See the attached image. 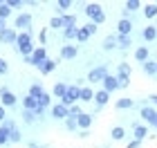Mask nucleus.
I'll list each match as a JSON object with an SVG mask.
<instances>
[{
  "instance_id": "f257e3e1",
  "label": "nucleus",
  "mask_w": 157,
  "mask_h": 148,
  "mask_svg": "<svg viewBox=\"0 0 157 148\" xmlns=\"http://www.w3.org/2000/svg\"><path fill=\"white\" fill-rule=\"evenodd\" d=\"M85 16H88L90 23H94V25L105 23V11L101 9L99 2H88V5H85Z\"/></svg>"
},
{
  "instance_id": "f03ea898",
  "label": "nucleus",
  "mask_w": 157,
  "mask_h": 148,
  "mask_svg": "<svg viewBox=\"0 0 157 148\" xmlns=\"http://www.w3.org/2000/svg\"><path fill=\"white\" fill-rule=\"evenodd\" d=\"M78 97H81V85H78V83L67 85V92H65V97L61 99V103L67 105V108H72L74 103H78Z\"/></svg>"
},
{
  "instance_id": "7ed1b4c3",
  "label": "nucleus",
  "mask_w": 157,
  "mask_h": 148,
  "mask_svg": "<svg viewBox=\"0 0 157 148\" xmlns=\"http://www.w3.org/2000/svg\"><path fill=\"white\" fill-rule=\"evenodd\" d=\"M130 74H132V67L128 65V63H119L117 67V81H119V90L121 88H128V83H130Z\"/></svg>"
},
{
  "instance_id": "20e7f679",
  "label": "nucleus",
  "mask_w": 157,
  "mask_h": 148,
  "mask_svg": "<svg viewBox=\"0 0 157 148\" xmlns=\"http://www.w3.org/2000/svg\"><path fill=\"white\" fill-rule=\"evenodd\" d=\"M45 61H47L45 47H36L32 56H25V63H27V65H34V67H38V70H40V65H43Z\"/></svg>"
},
{
  "instance_id": "39448f33",
  "label": "nucleus",
  "mask_w": 157,
  "mask_h": 148,
  "mask_svg": "<svg viewBox=\"0 0 157 148\" xmlns=\"http://www.w3.org/2000/svg\"><path fill=\"white\" fill-rule=\"evenodd\" d=\"M16 103H18V97L11 92L7 85L0 88V105H5V108H16Z\"/></svg>"
},
{
  "instance_id": "423d86ee",
  "label": "nucleus",
  "mask_w": 157,
  "mask_h": 148,
  "mask_svg": "<svg viewBox=\"0 0 157 148\" xmlns=\"http://www.w3.org/2000/svg\"><path fill=\"white\" fill-rule=\"evenodd\" d=\"M105 76H108V67H105V65H97V67L90 70L88 81H90V83H103Z\"/></svg>"
},
{
  "instance_id": "0eeeda50",
  "label": "nucleus",
  "mask_w": 157,
  "mask_h": 148,
  "mask_svg": "<svg viewBox=\"0 0 157 148\" xmlns=\"http://www.w3.org/2000/svg\"><path fill=\"white\" fill-rule=\"evenodd\" d=\"M13 27L20 32H32V13H18L16 20H13Z\"/></svg>"
},
{
  "instance_id": "6e6552de",
  "label": "nucleus",
  "mask_w": 157,
  "mask_h": 148,
  "mask_svg": "<svg viewBox=\"0 0 157 148\" xmlns=\"http://www.w3.org/2000/svg\"><path fill=\"white\" fill-rule=\"evenodd\" d=\"M0 43H2V45H16L18 43V29L7 27V29L0 34Z\"/></svg>"
},
{
  "instance_id": "1a4fd4ad",
  "label": "nucleus",
  "mask_w": 157,
  "mask_h": 148,
  "mask_svg": "<svg viewBox=\"0 0 157 148\" xmlns=\"http://www.w3.org/2000/svg\"><path fill=\"white\" fill-rule=\"evenodd\" d=\"M52 117L56 119V121H61V119L65 121V119L70 117V108H67V105H63L61 101L54 103V105H52Z\"/></svg>"
},
{
  "instance_id": "9d476101",
  "label": "nucleus",
  "mask_w": 157,
  "mask_h": 148,
  "mask_svg": "<svg viewBox=\"0 0 157 148\" xmlns=\"http://www.w3.org/2000/svg\"><path fill=\"white\" fill-rule=\"evenodd\" d=\"M78 54V47L76 45H63L61 47V59L63 61H74Z\"/></svg>"
},
{
  "instance_id": "9b49d317",
  "label": "nucleus",
  "mask_w": 157,
  "mask_h": 148,
  "mask_svg": "<svg viewBox=\"0 0 157 148\" xmlns=\"http://www.w3.org/2000/svg\"><path fill=\"white\" fill-rule=\"evenodd\" d=\"M141 119H144L146 123L155 126V121H157V110L151 108V105H144V108H141Z\"/></svg>"
},
{
  "instance_id": "f8f14e48",
  "label": "nucleus",
  "mask_w": 157,
  "mask_h": 148,
  "mask_svg": "<svg viewBox=\"0 0 157 148\" xmlns=\"http://www.w3.org/2000/svg\"><path fill=\"white\" fill-rule=\"evenodd\" d=\"M117 27H119V36H130V32H132V20H130V18H121Z\"/></svg>"
},
{
  "instance_id": "ddd939ff",
  "label": "nucleus",
  "mask_w": 157,
  "mask_h": 148,
  "mask_svg": "<svg viewBox=\"0 0 157 148\" xmlns=\"http://www.w3.org/2000/svg\"><path fill=\"white\" fill-rule=\"evenodd\" d=\"M103 90H105V92H115V90H119V81H117V76H105V79H103Z\"/></svg>"
},
{
  "instance_id": "4468645a",
  "label": "nucleus",
  "mask_w": 157,
  "mask_h": 148,
  "mask_svg": "<svg viewBox=\"0 0 157 148\" xmlns=\"http://www.w3.org/2000/svg\"><path fill=\"white\" fill-rule=\"evenodd\" d=\"M108 101H110V92H105L103 88L99 90V92H94V103H97V108H103Z\"/></svg>"
},
{
  "instance_id": "2eb2a0df",
  "label": "nucleus",
  "mask_w": 157,
  "mask_h": 148,
  "mask_svg": "<svg viewBox=\"0 0 157 148\" xmlns=\"http://www.w3.org/2000/svg\"><path fill=\"white\" fill-rule=\"evenodd\" d=\"M135 61H139V63L151 61V52H148V47H146V45H141V47L135 49Z\"/></svg>"
},
{
  "instance_id": "dca6fc26",
  "label": "nucleus",
  "mask_w": 157,
  "mask_h": 148,
  "mask_svg": "<svg viewBox=\"0 0 157 148\" xmlns=\"http://www.w3.org/2000/svg\"><path fill=\"white\" fill-rule=\"evenodd\" d=\"M137 9H141L139 0H126V2H124V18H128V13H132V11H137Z\"/></svg>"
},
{
  "instance_id": "f3484780",
  "label": "nucleus",
  "mask_w": 157,
  "mask_h": 148,
  "mask_svg": "<svg viewBox=\"0 0 157 148\" xmlns=\"http://www.w3.org/2000/svg\"><path fill=\"white\" fill-rule=\"evenodd\" d=\"M132 135H135L137 142H144V139L148 137V128H146V126H141V123H137V126L132 128Z\"/></svg>"
},
{
  "instance_id": "a211bd4d",
  "label": "nucleus",
  "mask_w": 157,
  "mask_h": 148,
  "mask_svg": "<svg viewBox=\"0 0 157 148\" xmlns=\"http://www.w3.org/2000/svg\"><path fill=\"white\" fill-rule=\"evenodd\" d=\"M76 123H78V128H81V130H88L90 126H92V115L83 112L81 117H76Z\"/></svg>"
},
{
  "instance_id": "6ab92c4d",
  "label": "nucleus",
  "mask_w": 157,
  "mask_h": 148,
  "mask_svg": "<svg viewBox=\"0 0 157 148\" xmlns=\"http://www.w3.org/2000/svg\"><path fill=\"white\" fill-rule=\"evenodd\" d=\"M78 101H83V103H92V101H94V92H92V88H85V85H83Z\"/></svg>"
},
{
  "instance_id": "aec40b11",
  "label": "nucleus",
  "mask_w": 157,
  "mask_h": 148,
  "mask_svg": "<svg viewBox=\"0 0 157 148\" xmlns=\"http://www.w3.org/2000/svg\"><path fill=\"white\" fill-rule=\"evenodd\" d=\"M23 108H25V110H32V112H34V110L38 108V99H34V97H29V94H27V97L23 99Z\"/></svg>"
},
{
  "instance_id": "412c9836",
  "label": "nucleus",
  "mask_w": 157,
  "mask_h": 148,
  "mask_svg": "<svg viewBox=\"0 0 157 148\" xmlns=\"http://www.w3.org/2000/svg\"><path fill=\"white\" fill-rule=\"evenodd\" d=\"M117 47L119 49H130L132 47V38L130 36H117Z\"/></svg>"
},
{
  "instance_id": "4be33fe9",
  "label": "nucleus",
  "mask_w": 157,
  "mask_h": 148,
  "mask_svg": "<svg viewBox=\"0 0 157 148\" xmlns=\"http://www.w3.org/2000/svg\"><path fill=\"white\" fill-rule=\"evenodd\" d=\"M56 70V61H52V59H47L45 63L40 65V74H52Z\"/></svg>"
},
{
  "instance_id": "5701e85b",
  "label": "nucleus",
  "mask_w": 157,
  "mask_h": 148,
  "mask_svg": "<svg viewBox=\"0 0 157 148\" xmlns=\"http://www.w3.org/2000/svg\"><path fill=\"white\" fill-rule=\"evenodd\" d=\"M110 137L115 139V142H121V139L126 137V128H121V126H115V128L110 130Z\"/></svg>"
},
{
  "instance_id": "b1692460",
  "label": "nucleus",
  "mask_w": 157,
  "mask_h": 148,
  "mask_svg": "<svg viewBox=\"0 0 157 148\" xmlns=\"http://www.w3.org/2000/svg\"><path fill=\"white\" fill-rule=\"evenodd\" d=\"M103 49H105V52L117 49V36H105V38H103Z\"/></svg>"
},
{
  "instance_id": "393cba45",
  "label": "nucleus",
  "mask_w": 157,
  "mask_h": 148,
  "mask_svg": "<svg viewBox=\"0 0 157 148\" xmlns=\"http://www.w3.org/2000/svg\"><path fill=\"white\" fill-rule=\"evenodd\" d=\"M65 92H67V85H65V83H56L54 90H52V94H54L56 99H63V97H65Z\"/></svg>"
},
{
  "instance_id": "a878e982",
  "label": "nucleus",
  "mask_w": 157,
  "mask_h": 148,
  "mask_svg": "<svg viewBox=\"0 0 157 148\" xmlns=\"http://www.w3.org/2000/svg\"><path fill=\"white\" fill-rule=\"evenodd\" d=\"M141 70H144L146 74H157V61H146V63H141Z\"/></svg>"
},
{
  "instance_id": "bb28decb",
  "label": "nucleus",
  "mask_w": 157,
  "mask_h": 148,
  "mask_svg": "<svg viewBox=\"0 0 157 148\" xmlns=\"http://www.w3.org/2000/svg\"><path fill=\"white\" fill-rule=\"evenodd\" d=\"M7 144H9V128H5L0 123V148H5Z\"/></svg>"
},
{
  "instance_id": "cd10ccee",
  "label": "nucleus",
  "mask_w": 157,
  "mask_h": 148,
  "mask_svg": "<svg viewBox=\"0 0 157 148\" xmlns=\"http://www.w3.org/2000/svg\"><path fill=\"white\" fill-rule=\"evenodd\" d=\"M141 36H144V40H155L157 38V27H144Z\"/></svg>"
},
{
  "instance_id": "c85d7f7f",
  "label": "nucleus",
  "mask_w": 157,
  "mask_h": 148,
  "mask_svg": "<svg viewBox=\"0 0 157 148\" xmlns=\"http://www.w3.org/2000/svg\"><path fill=\"white\" fill-rule=\"evenodd\" d=\"M70 7H72V2H70V0H59V2H56V11H59L61 16H65Z\"/></svg>"
},
{
  "instance_id": "c756f323",
  "label": "nucleus",
  "mask_w": 157,
  "mask_h": 148,
  "mask_svg": "<svg viewBox=\"0 0 157 148\" xmlns=\"http://www.w3.org/2000/svg\"><path fill=\"white\" fill-rule=\"evenodd\" d=\"M43 94H45V90H43V85H40V83H34V85L29 88V97H34V99H40Z\"/></svg>"
},
{
  "instance_id": "7c9ffc66",
  "label": "nucleus",
  "mask_w": 157,
  "mask_h": 148,
  "mask_svg": "<svg viewBox=\"0 0 157 148\" xmlns=\"http://www.w3.org/2000/svg\"><path fill=\"white\" fill-rule=\"evenodd\" d=\"M132 105H135V101L126 97V99H119V101H117V110H130Z\"/></svg>"
},
{
  "instance_id": "2f4dec72",
  "label": "nucleus",
  "mask_w": 157,
  "mask_h": 148,
  "mask_svg": "<svg viewBox=\"0 0 157 148\" xmlns=\"http://www.w3.org/2000/svg\"><path fill=\"white\" fill-rule=\"evenodd\" d=\"M61 18H63L65 29H67V27H76V13H65V16H61Z\"/></svg>"
},
{
  "instance_id": "473e14b6",
  "label": "nucleus",
  "mask_w": 157,
  "mask_h": 148,
  "mask_svg": "<svg viewBox=\"0 0 157 148\" xmlns=\"http://www.w3.org/2000/svg\"><path fill=\"white\" fill-rule=\"evenodd\" d=\"M76 34H78V27H67V29H63V38L65 40H76Z\"/></svg>"
},
{
  "instance_id": "72a5a7b5",
  "label": "nucleus",
  "mask_w": 157,
  "mask_h": 148,
  "mask_svg": "<svg viewBox=\"0 0 157 148\" xmlns=\"http://www.w3.org/2000/svg\"><path fill=\"white\" fill-rule=\"evenodd\" d=\"M9 16H11V7L7 5V2H2V0H0V18H2V20H7Z\"/></svg>"
},
{
  "instance_id": "f704fd0d",
  "label": "nucleus",
  "mask_w": 157,
  "mask_h": 148,
  "mask_svg": "<svg viewBox=\"0 0 157 148\" xmlns=\"http://www.w3.org/2000/svg\"><path fill=\"white\" fill-rule=\"evenodd\" d=\"M49 27L56 32V29H65V25H63V18L61 16H54L52 20H49Z\"/></svg>"
},
{
  "instance_id": "c9c22d12",
  "label": "nucleus",
  "mask_w": 157,
  "mask_h": 148,
  "mask_svg": "<svg viewBox=\"0 0 157 148\" xmlns=\"http://www.w3.org/2000/svg\"><path fill=\"white\" fill-rule=\"evenodd\" d=\"M34 121H36V115H34L32 110H23V123H27V126H32Z\"/></svg>"
},
{
  "instance_id": "e433bc0d",
  "label": "nucleus",
  "mask_w": 157,
  "mask_h": 148,
  "mask_svg": "<svg viewBox=\"0 0 157 148\" xmlns=\"http://www.w3.org/2000/svg\"><path fill=\"white\" fill-rule=\"evenodd\" d=\"M144 16L146 18H155L157 16V5H146L144 7Z\"/></svg>"
},
{
  "instance_id": "4c0bfd02",
  "label": "nucleus",
  "mask_w": 157,
  "mask_h": 148,
  "mask_svg": "<svg viewBox=\"0 0 157 148\" xmlns=\"http://www.w3.org/2000/svg\"><path fill=\"white\" fill-rule=\"evenodd\" d=\"M90 38V32L85 29V27H78V34H76V40L78 43H85V40Z\"/></svg>"
},
{
  "instance_id": "58836bf2",
  "label": "nucleus",
  "mask_w": 157,
  "mask_h": 148,
  "mask_svg": "<svg viewBox=\"0 0 157 148\" xmlns=\"http://www.w3.org/2000/svg\"><path fill=\"white\" fill-rule=\"evenodd\" d=\"M20 139H23V135H20V130H18V128H13V130H9V142H13V144H18Z\"/></svg>"
},
{
  "instance_id": "ea45409f",
  "label": "nucleus",
  "mask_w": 157,
  "mask_h": 148,
  "mask_svg": "<svg viewBox=\"0 0 157 148\" xmlns=\"http://www.w3.org/2000/svg\"><path fill=\"white\" fill-rule=\"evenodd\" d=\"M65 128H67L70 132H74V130L78 128V123H76V119H74V117H67V119H65Z\"/></svg>"
},
{
  "instance_id": "a19ab883",
  "label": "nucleus",
  "mask_w": 157,
  "mask_h": 148,
  "mask_svg": "<svg viewBox=\"0 0 157 148\" xmlns=\"http://www.w3.org/2000/svg\"><path fill=\"white\" fill-rule=\"evenodd\" d=\"M38 105H43V108H49V105H52V97H49L47 92L43 94L40 99H38Z\"/></svg>"
},
{
  "instance_id": "79ce46f5",
  "label": "nucleus",
  "mask_w": 157,
  "mask_h": 148,
  "mask_svg": "<svg viewBox=\"0 0 157 148\" xmlns=\"http://www.w3.org/2000/svg\"><path fill=\"white\" fill-rule=\"evenodd\" d=\"M81 115H83L81 105H78V103H74L72 108H70V117H74V119H76V117H81Z\"/></svg>"
},
{
  "instance_id": "37998d69",
  "label": "nucleus",
  "mask_w": 157,
  "mask_h": 148,
  "mask_svg": "<svg viewBox=\"0 0 157 148\" xmlns=\"http://www.w3.org/2000/svg\"><path fill=\"white\" fill-rule=\"evenodd\" d=\"M7 5H9L11 9H20V7H23L25 2H23V0H7Z\"/></svg>"
},
{
  "instance_id": "c03bdc74",
  "label": "nucleus",
  "mask_w": 157,
  "mask_h": 148,
  "mask_svg": "<svg viewBox=\"0 0 157 148\" xmlns=\"http://www.w3.org/2000/svg\"><path fill=\"white\" fill-rule=\"evenodd\" d=\"M7 72H9V63H7L5 59H0V74H2V76H5Z\"/></svg>"
},
{
  "instance_id": "a18cd8bd",
  "label": "nucleus",
  "mask_w": 157,
  "mask_h": 148,
  "mask_svg": "<svg viewBox=\"0 0 157 148\" xmlns=\"http://www.w3.org/2000/svg\"><path fill=\"white\" fill-rule=\"evenodd\" d=\"M85 29L90 32V36H94V34H97V29H99V25H94V23H88V25H85Z\"/></svg>"
},
{
  "instance_id": "49530a36",
  "label": "nucleus",
  "mask_w": 157,
  "mask_h": 148,
  "mask_svg": "<svg viewBox=\"0 0 157 148\" xmlns=\"http://www.w3.org/2000/svg\"><path fill=\"white\" fill-rule=\"evenodd\" d=\"M2 126H5V128H9V130H13V128H16V123H13V119H9V117H7L5 121H2Z\"/></svg>"
},
{
  "instance_id": "de8ad7c7",
  "label": "nucleus",
  "mask_w": 157,
  "mask_h": 148,
  "mask_svg": "<svg viewBox=\"0 0 157 148\" xmlns=\"http://www.w3.org/2000/svg\"><path fill=\"white\" fill-rule=\"evenodd\" d=\"M34 115H36V119H40L43 115H45V108H43V105H38V108L34 110Z\"/></svg>"
},
{
  "instance_id": "09e8293b",
  "label": "nucleus",
  "mask_w": 157,
  "mask_h": 148,
  "mask_svg": "<svg viewBox=\"0 0 157 148\" xmlns=\"http://www.w3.org/2000/svg\"><path fill=\"white\" fill-rule=\"evenodd\" d=\"M5 119H7V108H5V105H0V123H2Z\"/></svg>"
},
{
  "instance_id": "8fccbe9b",
  "label": "nucleus",
  "mask_w": 157,
  "mask_h": 148,
  "mask_svg": "<svg viewBox=\"0 0 157 148\" xmlns=\"http://www.w3.org/2000/svg\"><path fill=\"white\" fill-rule=\"evenodd\" d=\"M141 146V142H137V139H132V142H128V146L126 148H139Z\"/></svg>"
},
{
  "instance_id": "3c124183",
  "label": "nucleus",
  "mask_w": 157,
  "mask_h": 148,
  "mask_svg": "<svg viewBox=\"0 0 157 148\" xmlns=\"http://www.w3.org/2000/svg\"><path fill=\"white\" fill-rule=\"evenodd\" d=\"M38 38H40V43H47V32H45V29H40Z\"/></svg>"
},
{
  "instance_id": "603ef678",
  "label": "nucleus",
  "mask_w": 157,
  "mask_h": 148,
  "mask_svg": "<svg viewBox=\"0 0 157 148\" xmlns=\"http://www.w3.org/2000/svg\"><path fill=\"white\" fill-rule=\"evenodd\" d=\"M7 29V20H2V18H0V34H2Z\"/></svg>"
},
{
  "instance_id": "864d4df0",
  "label": "nucleus",
  "mask_w": 157,
  "mask_h": 148,
  "mask_svg": "<svg viewBox=\"0 0 157 148\" xmlns=\"http://www.w3.org/2000/svg\"><path fill=\"white\" fill-rule=\"evenodd\" d=\"M151 101H153V103L157 105V94H153V97H151Z\"/></svg>"
},
{
  "instance_id": "5fc2aeb1",
  "label": "nucleus",
  "mask_w": 157,
  "mask_h": 148,
  "mask_svg": "<svg viewBox=\"0 0 157 148\" xmlns=\"http://www.w3.org/2000/svg\"><path fill=\"white\" fill-rule=\"evenodd\" d=\"M155 130H157V121H155Z\"/></svg>"
}]
</instances>
